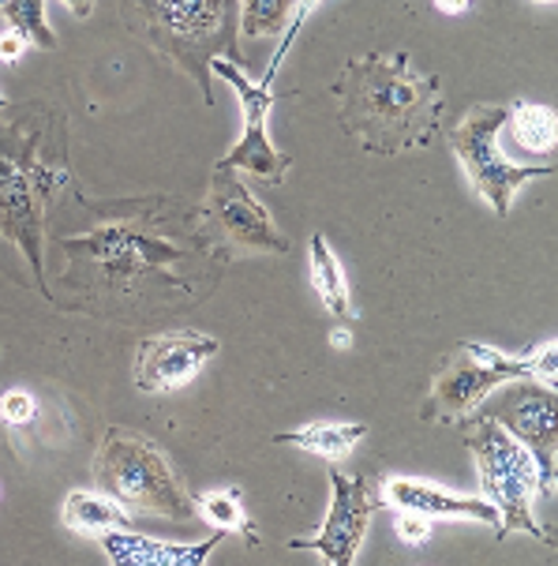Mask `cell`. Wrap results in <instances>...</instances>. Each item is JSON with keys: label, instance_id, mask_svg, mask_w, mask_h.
<instances>
[{"label": "cell", "instance_id": "obj_3", "mask_svg": "<svg viewBox=\"0 0 558 566\" xmlns=\"http://www.w3.org/2000/svg\"><path fill=\"white\" fill-rule=\"evenodd\" d=\"M558 342L528 349L525 357H506L491 345L465 342L442 360V368L431 379V395L423 401L420 417L428 424H461V420L484 401L491 390L509 387L514 379H536L544 387L558 382Z\"/></svg>", "mask_w": 558, "mask_h": 566}, {"label": "cell", "instance_id": "obj_11", "mask_svg": "<svg viewBox=\"0 0 558 566\" xmlns=\"http://www.w3.org/2000/svg\"><path fill=\"white\" fill-rule=\"evenodd\" d=\"M210 214L225 229V237L248 252H288L285 233L274 226L271 210L252 196V188L236 177V169L214 166L210 172Z\"/></svg>", "mask_w": 558, "mask_h": 566}, {"label": "cell", "instance_id": "obj_10", "mask_svg": "<svg viewBox=\"0 0 558 566\" xmlns=\"http://www.w3.org/2000/svg\"><path fill=\"white\" fill-rule=\"evenodd\" d=\"M72 255H86L94 266L105 274V282L128 290L131 282H139L150 271H166L180 259L166 237H154L139 226H102L86 237H72L69 241Z\"/></svg>", "mask_w": 558, "mask_h": 566}, {"label": "cell", "instance_id": "obj_7", "mask_svg": "<svg viewBox=\"0 0 558 566\" xmlns=\"http://www.w3.org/2000/svg\"><path fill=\"white\" fill-rule=\"evenodd\" d=\"M236 19L240 0H128V23L180 61L207 56L210 64L218 50H225L229 61H236Z\"/></svg>", "mask_w": 558, "mask_h": 566}, {"label": "cell", "instance_id": "obj_19", "mask_svg": "<svg viewBox=\"0 0 558 566\" xmlns=\"http://www.w3.org/2000/svg\"><path fill=\"white\" fill-rule=\"evenodd\" d=\"M506 128L514 143L528 155H555L558 143V117L551 105H536V102H509L506 105Z\"/></svg>", "mask_w": 558, "mask_h": 566}, {"label": "cell", "instance_id": "obj_26", "mask_svg": "<svg viewBox=\"0 0 558 566\" xmlns=\"http://www.w3.org/2000/svg\"><path fill=\"white\" fill-rule=\"evenodd\" d=\"M31 50L27 45V38L23 34H15L12 27L8 31H0V64H15V61H23V53Z\"/></svg>", "mask_w": 558, "mask_h": 566}, {"label": "cell", "instance_id": "obj_15", "mask_svg": "<svg viewBox=\"0 0 558 566\" xmlns=\"http://www.w3.org/2000/svg\"><path fill=\"white\" fill-rule=\"evenodd\" d=\"M221 541H225V533H218V530L210 533V541H199V544L150 541V536H139L131 530L98 533L105 559L117 563V566H203Z\"/></svg>", "mask_w": 558, "mask_h": 566}, {"label": "cell", "instance_id": "obj_27", "mask_svg": "<svg viewBox=\"0 0 558 566\" xmlns=\"http://www.w3.org/2000/svg\"><path fill=\"white\" fill-rule=\"evenodd\" d=\"M473 8V0H435V12L442 15H465Z\"/></svg>", "mask_w": 558, "mask_h": 566}, {"label": "cell", "instance_id": "obj_18", "mask_svg": "<svg viewBox=\"0 0 558 566\" xmlns=\"http://www.w3.org/2000/svg\"><path fill=\"white\" fill-rule=\"evenodd\" d=\"M312 285L319 293L323 308L338 319H356V304H352V290H349V277L341 271V259L330 248L323 233L312 237Z\"/></svg>", "mask_w": 558, "mask_h": 566}, {"label": "cell", "instance_id": "obj_6", "mask_svg": "<svg viewBox=\"0 0 558 566\" xmlns=\"http://www.w3.org/2000/svg\"><path fill=\"white\" fill-rule=\"evenodd\" d=\"M503 128H506V105H473L454 124V132H450V147H454V155L476 196L487 199L498 218H509L517 191L528 180H540L547 172H555V161L547 158L540 166H517V161H509L503 155V147H498Z\"/></svg>", "mask_w": 558, "mask_h": 566}, {"label": "cell", "instance_id": "obj_22", "mask_svg": "<svg viewBox=\"0 0 558 566\" xmlns=\"http://www.w3.org/2000/svg\"><path fill=\"white\" fill-rule=\"evenodd\" d=\"M296 0H240V34L244 38H266L285 34L288 19H293Z\"/></svg>", "mask_w": 558, "mask_h": 566}, {"label": "cell", "instance_id": "obj_16", "mask_svg": "<svg viewBox=\"0 0 558 566\" xmlns=\"http://www.w3.org/2000/svg\"><path fill=\"white\" fill-rule=\"evenodd\" d=\"M364 439H368V424H360V420H323V424H307L301 431H277L274 443L307 450V454H319L326 462H341Z\"/></svg>", "mask_w": 558, "mask_h": 566}, {"label": "cell", "instance_id": "obj_25", "mask_svg": "<svg viewBox=\"0 0 558 566\" xmlns=\"http://www.w3.org/2000/svg\"><path fill=\"white\" fill-rule=\"evenodd\" d=\"M393 530H398V541H406L409 548H423V544L431 541V530H435V517L412 514V511H398V522H393Z\"/></svg>", "mask_w": 558, "mask_h": 566}, {"label": "cell", "instance_id": "obj_28", "mask_svg": "<svg viewBox=\"0 0 558 566\" xmlns=\"http://www.w3.org/2000/svg\"><path fill=\"white\" fill-rule=\"evenodd\" d=\"M330 349H352V331H349V326H334V331H330Z\"/></svg>", "mask_w": 558, "mask_h": 566}, {"label": "cell", "instance_id": "obj_24", "mask_svg": "<svg viewBox=\"0 0 558 566\" xmlns=\"http://www.w3.org/2000/svg\"><path fill=\"white\" fill-rule=\"evenodd\" d=\"M38 417V401L31 390H8L4 398H0V420H4L8 428H31Z\"/></svg>", "mask_w": 558, "mask_h": 566}, {"label": "cell", "instance_id": "obj_14", "mask_svg": "<svg viewBox=\"0 0 558 566\" xmlns=\"http://www.w3.org/2000/svg\"><path fill=\"white\" fill-rule=\"evenodd\" d=\"M382 488V503L393 506V511H412V514H428V517H446V522H476V525H491L498 536V511L495 503L484 495H457L446 492L439 484L417 481V476H387L379 484Z\"/></svg>", "mask_w": 558, "mask_h": 566}, {"label": "cell", "instance_id": "obj_23", "mask_svg": "<svg viewBox=\"0 0 558 566\" xmlns=\"http://www.w3.org/2000/svg\"><path fill=\"white\" fill-rule=\"evenodd\" d=\"M319 4H323V0H296V4H293V19H288V27H285V34H282V45L274 50V61H271V69L263 72V80H259V86H266V91H271V83L277 80V72H282V64H285L288 50H293L296 34H301V27L307 23V15H312Z\"/></svg>", "mask_w": 558, "mask_h": 566}, {"label": "cell", "instance_id": "obj_12", "mask_svg": "<svg viewBox=\"0 0 558 566\" xmlns=\"http://www.w3.org/2000/svg\"><path fill=\"white\" fill-rule=\"evenodd\" d=\"M218 353V338L199 331H172L154 334L136 353V387L147 395H169V390L188 387L207 360Z\"/></svg>", "mask_w": 558, "mask_h": 566}, {"label": "cell", "instance_id": "obj_9", "mask_svg": "<svg viewBox=\"0 0 558 566\" xmlns=\"http://www.w3.org/2000/svg\"><path fill=\"white\" fill-rule=\"evenodd\" d=\"M207 69L233 86L236 98H240V109H244V136H240V143L225 158H218V166L236 169V172H255V177H263L266 185H282L288 177V169H293V158L282 155V150L271 143V132H266V120H271V109L277 102L274 91H266V86L248 80V72L240 69L236 61H221V56H214Z\"/></svg>", "mask_w": 558, "mask_h": 566}, {"label": "cell", "instance_id": "obj_4", "mask_svg": "<svg viewBox=\"0 0 558 566\" xmlns=\"http://www.w3.org/2000/svg\"><path fill=\"white\" fill-rule=\"evenodd\" d=\"M91 469L98 492L113 495L128 511L161 514L172 522H185L196 511L161 447L131 428H105Z\"/></svg>", "mask_w": 558, "mask_h": 566}, {"label": "cell", "instance_id": "obj_30", "mask_svg": "<svg viewBox=\"0 0 558 566\" xmlns=\"http://www.w3.org/2000/svg\"><path fill=\"white\" fill-rule=\"evenodd\" d=\"M4 105H8V98H4V94H0V109H4Z\"/></svg>", "mask_w": 558, "mask_h": 566}, {"label": "cell", "instance_id": "obj_1", "mask_svg": "<svg viewBox=\"0 0 558 566\" xmlns=\"http://www.w3.org/2000/svg\"><path fill=\"white\" fill-rule=\"evenodd\" d=\"M334 98L341 128L371 155L428 147L442 120L439 75L420 72L409 53H368L345 61Z\"/></svg>", "mask_w": 558, "mask_h": 566}, {"label": "cell", "instance_id": "obj_8", "mask_svg": "<svg viewBox=\"0 0 558 566\" xmlns=\"http://www.w3.org/2000/svg\"><path fill=\"white\" fill-rule=\"evenodd\" d=\"M382 488L360 473H345L338 462H330V514L323 530L312 536H296L288 548L296 552H319L330 566H352L368 536L371 514L382 511Z\"/></svg>", "mask_w": 558, "mask_h": 566}, {"label": "cell", "instance_id": "obj_29", "mask_svg": "<svg viewBox=\"0 0 558 566\" xmlns=\"http://www.w3.org/2000/svg\"><path fill=\"white\" fill-rule=\"evenodd\" d=\"M533 4H547V8H551V4H555V0H533Z\"/></svg>", "mask_w": 558, "mask_h": 566}, {"label": "cell", "instance_id": "obj_13", "mask_svg": "<svg viewBox=\"0 0 558 566\" xmlns=\"http://www.w3.org/2000/svg\"><path fill=\"white\" fill-rule=\"evenodd\" d=\"M555 387H544L536 379H514V390L503 398L491 417L503 424L509 436L522 439L540 462L547 484L555 488V462H558V420H555Z\"/></svg>", "mask_w": 558, "mask_h": 566}, {"label": "cell", "instance_id": "obj_21", "mask_svg": "<svg viewBox=\"0 0 558 566\" xmlns=\"http://www.w3.org/2000/svg\"><path fill=\"white\" fill-rule=\"evenodd\" d=\"M0 15L8 19L15 34L27 38V45L42 53L56 50V34L50 31V19H45V0H0Z\"/></svg>", "mask_w": 558, "mask_h": 566}, {"label": "cell", "instance_id": "obj_2", "mask_svg": "<svg viewBox=\"0 0 558 566\" xmlns=\"http://www.w3.org/2000/svg\"><path fill=\"white\" fill-rule=\"evenodd\" d=\"M468 428L461 431L465 436V447L473 450L476 469H480V484H484V495L495 503L498 511V541L509 533H528L536 541L551 544V533L536 522V495H555V488L547 484L540 462L533 458L522 439H514L509 431L498 424L491 412H468Z\"/></svg>", "mask_w": 558, "mask_h": 566}, {"label": "cell", "instance_id": "obj_5", "mask_svg": "<svg viewBox=\"0 0 558 566\" xmlns=\"http://www.w3.org/2000/svg\"><path fill=\"white\" fill-rule=\"evenodd\" d=\"M38 136H15L0 132V229L23 248L27 263L42 282V214L45 196L64 185V166H50L34 155Z\"/></svg>", "mask_w": 558, "mask_h": 566}, {"label": "cell", "instance_id": "obj_20", "mask_svg": "<svg viewBox=\"0 0 558 566\" xmlns=\"http://www.w3.org/2000/svg\"><path fill=\"white\" fill-rule=\"evenodd\" d=\"M191 506L199 511V517L218 533H244L248 544H259V533L252 530L244 514V503H240L236 488H210V492L191 495Z\"/></svg>", "mask_w": 558, "mask_h": 566}, {"label": "cell", "instance_id": "obj_17", "mask_svg": "<svg viewBox=\"0 0 558 566\" xmlns=\"http://www.w3.org/2000/svg\"><path fill=\"white\" fill-rule=\"evenodd\" d=\"M61 517L72 533H83V536H98L105 530H131V525H136L128 506H120L113 495L83 492V488L69 492V499H64V506H61Z\"/></svg>", "mask_w": 558, "mask_h": 566}]
</instances>
